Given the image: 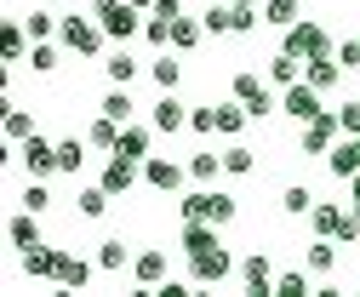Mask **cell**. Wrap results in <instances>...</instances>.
I'll return each mask as SVG.
<instances>
[{
  "label": "cell",
  "mask_w": 360,
  "mask_h": 297,
  "mask_svg": "<svg viewBox=\"0 0 360 297\" xmlns=\"http://www.w3.org/2000/svg\"><path fill=\"white\" fill-rule=\"evenodd\" d=\"M58 40L75 52V58H98L103 46H109V29L98 23V18H80V12H69L63 23H58Z\"/></svg>",
  "instance_id": "obj_1"
},
{
  "label": "cell",
  "mask_w": 360,
  "mask_h": 297,
  "mask_svg": "<svg viewBox=\"0 0 360 297\" xmlns=\"http://www.w3.org/2000/svg\"><path fill=\"white\" fill-rule=\"evenodd\" d=\"M343 138V120H338V109H321L314 120H303L297 126V149L303 154H332V143Z\"/></svg>",
  "instance_id": "obj_2"
},
{
  "label": "cell",
  "mask_w": 360,
  "mask_h": 297,
  "mask_svg": "<svg viewBox=\"0 0 360 297\" xmlns=\"http://www.w3.org/2000/svg\"><path fill=\"white\" fill-rule=\"evenodd\" d=\"M281 46H286L292 58H303V63H309V58H326V52H338V46H332V34H326L321 23H309V18H297V23L286 29V40H281Z\"/></svg>",
  "instance_id": "obj_3"
},
{
  "label": "cell",
  "mask_w": 360,
  "mask_h": 297,
  "mask_svg": "<svg viewBox=\"0 0 360 297\" xmlns=\"http://www.w3.org/2000/svg\"><path fill=\"white\" fill-rule=\"evenodd\" d=\"M229 275H240V263L229 258V246H212V251H195L189 258V280L195 286H223Z\"/></svg>",
  "instance_id": "obj_4"
},
{
  "label": "cell",
  "mask_w": 360,
  "mask_h": 297,
  "mask_svg": "<svg viewBox=\"0 0 360 297\" xmlns=\"http://www.w3.org/2000/svg\"><path fill=\"white\" fill-rule=\"evenodd\" d=\"M184 183H189V166H177L172 154H149V160H143V189H155V194H184Z\"/></svg>",
  "instance_id": "obj_5"
},
{
  "label": "cell",
  "mask_w": 360,
  "mask_h": 297,
  "mask_svg": "<svg viewBox=\"0 0 360 297\" xmlns=\"http://www.w3.org/2000/svg\"><path fill=\"white\" fill-rule=\"evenodd\" d=\"M321 109H326V92H321V86H309V80H297V86H286V92H281V114H286V120H297V126H303V120H314Z\"/></svg>",
  "instance_id": "obj_6"
},
{
  "label": "cell",
  "mask_w": 360,
  "mask_h": 297,
  "mask_svg": "<svg viewBox=\"0 0 360 297\" xmlns=\"http://www.w3.org/2000/svg\"><path fill=\"white\" fill-rule=\"evenodd\" d=\"M18 160H23V172H29V178H58V143H52V138H40V132L18 143Z\"/></svg>",
  "instance_id": "obj_7"
},
{
  "label": "cell",
  "mask_w": 360,
  "mask_h": 297,
  "mask_svg": "<svg viewBox=\"0 0 360 297\" xmlns=\"http://www.w3.org/2000/svg\"><path fill=\"white\" fill-rule=\"evenodd\" d=\"M131 280H138L143 291H160V286L172 280V258H166L160 246H143L138 258H131Z\"/></svg>",
  "instance_id": "obj_8"
},
{
  "label": "cell",
  "mask_w": 360,
  "mask_h": 297,
  "mask_svg": "<svg viewBox=\"0 0 360 297\" xmlns=\"http://www.w3.org/2000/svg\"><path fill=\"white\" fill-rule=\"evenodd\" d=\"M98 183H103L115 200H126L131 189L143 183V166H138V160H126V154H109V160H103V178H98Z\"/></svg>",
  "instance_id": "obj_9"
},
{
  "label": "cell",
  "mask_w": 360,
  "mask_h": 297,
  "mask_svg": "<svg viewBox=\"0 0 360 297\" xmlns=\"http://www.w3.org/2000/svg\"><path fill=\"white\" fill-rule=\"evenodd\" d=\"M155 132H160L155 120H131V126H120V149H115V154H126V160L143 166V160L155 154Z\"/></svg>",
  "instance_id": "obj_10"
},
{
  "label": "cell",
  "mask_w": 360,
  "mask_h": 297,
  "mask_svg": "<svg viewBox=\"0 0 360 297\" xmlns=\"http://www.w3.org/2000/svg\"><path fill=\"white\" fill-rule=\"evenodd\" d=\"M240 286L257 291V297L275 291V263H269V251H246V258H240Z\"/></svg>",
  "instance_id": "obj_11"
},
{
  "label": "cell",
  "mask_w": 360,
  "mask_h": 297,
  "mask_svg": "<svg viewBox=\"0 0 360 297\" xmlns=\"http://www.w3.org/2000/svg\"><path fill=\"white\" fill-rule=\"evenodd\" d=\"M177 246H184V258H195V251H212V246H223V240H217V223H212V218H184Z\"/></svg>",
  "instance_id": "obj_12"
},
{
  "label": "cell",
  "mask_w": 360,
  "mask_h": 297,
  "mask_svg": "<svg viewBox=\"0 0 360 297\" xmlns=\"http://www.w3.org/2000/svg\"><path fill=\"white\" fill-rule=\"evenodd\" d=\"M343 74H349V69L338 63V52H326V58H309V63H303V80H309V86H321L326 98L343 86Z\"/></svg>",
  "instance_id": "obj_13"
},
{
  "label": "cell",
  "mask_w": 360,
  "mask_h": 297,
  "mask_svg": "<svg viewBox=\"0 0 360 297\" xmlns=\"http://www.w3.org/2000/svg\"><path fill=\"white\" fill-rule=\"evenodd\" d=\"M149 120L160 126V132H189V103L177 98V92H160L155 109H149Z\"/></svg>",
  "instance_id": "obj_14"
},
{
  "label": "cell",
  "mask_w": 360,
  "mask_h": 297,
  "mask_svg": "<svg viewBox=\"0 0 360 297\" xmlns=\"http://www.w3.org/2000/svg\"><path fill=\"white\" fill-rule=\"evenodd\" d=\"M18 258H23V275H29V280H58V263H63V251L40 240V246L18 251Z\"/></svg>",
  "instance_id": "obj_15"
},
{
  "label": "cell",
  "mask_w": 360,
  "mask_h": 297,
  "mask_svg": "<svg viewBox=\"0 0 360 297\" xmlns=\"http://www.w3.org/2000/svg\"><path fill=\"white\" fill-rule=\"evenodd\" d=\"M92 275H103L98 258H75V251H63V263H58V286H63V291H86Z\"/></svg>",
  "instance_id": "obj_16"
},
{
  "label": "cell",
  "mask_w": 360,
  "mask_h": 297,
  "mask_svg": "<svg viewBox=\"0 0 360 297\" xmlns=\"http://www.w3.org/2000/svg\"><path fill=\"white\" fill-rule=\"evenodd\" d=\"M326 172H332L338 183H349V178L360 172V138H349V132H343V138L332 143V154H326Z\"/></svg>",
  "instance_id": "obj_17"
},
{
  "label": "cell",
  "mask_w": 360,
  "mask_h": 297,
  "mask_svg": "<svg viewBox=\"0 0 360 297\" xmlns=\"http://www.w3.org/2000/svg\"><path fill=\"white\" fill-rule=\"evenodd\" d=\"M303 263H309V275H321V280H332V275H338V240H326V235H314V240L303 246Z\"/></svg>",
  "instance_id": "obj_18"
},
{
  "label": "cell",
  "mask_w": 360,
  "mask_h": 297,
  "mask_svg": "<svg viewBox=\"0 0 360 297\" xmlns=\"http://www.w3.org/2000/svg\"><path fill=\"white\" fill-rule=\"evenodd\" d=\"M46 235H40V218L34 211H18V218H6V246L12 251H29V246H40Z\"/></svg>",
  "instance_id": "obj_19"
},
{
  "label": "cell",
  "mask_w": 360,
  "mask_h": 297,
  "mask_svg": "<svg viewBox=\"0 0 360 297\" xmlns=\"http://www.w3.org/2000/svg\"><path fill=\"white\" fill-rule=\"evenodd\" d=\"M0 138H6V149H18L23 138H34V114L18 109V103H6V109H0Z\"/></svg>",
  "instance_id": "obj_20"
},
{
  "label": "cell",
  "mask_w": 360,
  "mask_h": 297,
  "mask_svg": "<svg viewBox=\"0 0 360 297\" xmlns=\"http://www.w3.org/2000/svg\"><path fill=\"white\" fill-rule=\"evenodd\" d=\"M263 74H269V86H275V92H286V86H297V80H303V58H292V52L281 46L275 58H269Z\"/></svg>",
  "instance_id": "obj_21"
},
{
  "label": "cell",
  "mask_w": 360,
  "mask_h": 297,
  "mask_svg": "<svg viewBox=\"0 0 360 297\" xmlns=\"http://www.w3.org/2000/svg\"><path fill=\"white\" fill-rule=\"evenodd\" d=\"M86 143H92V154H115L120 149V120H109V114L86 120Z\"/></svg>",
  "instance_id": "obj_22"
},
{
  "label": "cell",
  "mask_w": 360,
  "mask_h": 297,
  "mask_svg": "<svg viewBox=\"0 0 360 297\" xmlns=\"http://www.w3.org/2000/svg\"><path fill=\"white\" fill-rule=\"evenodd\" d=\"M149 80H155L160 92H177V86H184V63H177V46H166V52L149 63Z\"/></svg>",
  "instance_id": "obj_23"
},
{
  "label": "cell",
  "mask_w": 360,
  "mask_h": 297,
  "mask_svg": "<svg viewBox=\"0 0 360 297\" xmlns=\"http://www.w3.org/2000/svg\"><path fill=\"white\" fill-rule=\"evenodd\" d=\"M252 172H257V149L229 138V149H223V178H252Z\"/></svg>",
  "instance_id": "obj_24"
},
{
  "label": "cell",
  "mask_w": 360,
  "mask_h": 297,
  "mask_svg": "<svg viewBox=\"0 0 360 297\" xmlns=\"http://www.w3.org/2000/svg\"><path fill=\"white\" fill-rule=\"evenodd\" d=\"M98 114H109V120L131 126V120H138V103H131V86H109V92H103V103H98Z\"/></svg>",
  "instance_id": "obj_25"
},
{
  "label": "cell",
  "mask_w": 360,
  "mask_h": 297,
  "mask_svg": "<svg viewBox=\"0 0 360 297\" xmlns=\"http://www.w3.org/2000/svg\"><path fill=\"white\" fill-rule=\"evenodd\" d=\"M103 74H109V86H131V80L143 74V63L120 46V52H109V58H103Z\"/></svg>",
  "instance_id": "obj_26"
},
{
  "label": "cell",
  "mask_w": 360,
  "mask_h": 297,
  "mask_svg": "<svg viewBox=\"0 0 360 297\" xmlns=\"http://www.w3.org/2000/svg\"><path fill=\"white\" fill-rule=\"evenodd\" d=\"M98 269H103V275H120V269H131V246H126L120 235L98 240Z\"/></svg>",
  "instance_id": "obj_27"
},
{
  "label": "cell",
  "mask_w": 360,
  "mask_h": 297,
  "mask_svg": "<svg viewBox=\"0 0 360 297\" xmlns=\"http://www.w3.org/2000/svg\"><path fill=\"white\" fill-rule=\"evenodd\" d=\"M86 149H92V143H86V132L58 143V178H80V166H86Z\"/></svg>",
  "instance_id": "obj_28"
},
{
  "label": "cell",
  "mask_w": 360,
  "mask_h": 297,
  "mask_svg": "<svg viewBox=\"0 0 360 297\" xmlns=\"http://www.w3.org/2000/svg\"><path fill=\"white\" fill-rule=\"evenodd\" d=\"M343 211H349V206H338V200H314V211H309V229H314V235H326V240H338Z\"/></svg>",
  "instance_id": "obj_29"
},
{
  "label": "cell",
  "mask_w": 360,
  "mask_h": 297,
  "mask_svg": "<svg viewBox=\"0 0 360 297\" xmlns=\"http://www.w3.org/2000/svg\"><path fill=\"white\" fill-rule=\"evenodd\" d=\"M246 120H252V109H246L240 98L217 103V138H240V132H246Z\"/></svg>",
  "instance_id": "obj_30"
},
{
  "label": "cell",
  "mask_w": 360,
  "mask_h": 297,
  "mask_svg": "<svg viewBox=\"0 0 360 297\" xmlns=\"http://www.w3.org/2000/svg\"><path fill=\"white\" fill-rule=\"evenodd\" d=\"M23 40H29V23L23 18H6V29H0V52H6V63H23L29 58Z\"/></svg>",
  "instance_id": "obj_31"
},
{
  "label": "cell",
  "mask_w": 360,
  "mask_h": 297,
  "mask_svg": "<svg viewBox=\"0 0 360 297\" xmlns=\"http://www.w3.org/2000/svg\"><path fill=\"white\" fill-rule=\"evenodd\" d=\"M177 18H184V12H177ZM177 18H172V12H149V18H143V40H149L155 52L172 46V23H177Z\"/></svg>",
  "instance_id": "obj_32"
},
{
  "label": "cell",
  "mask_w": 360,
  "mask_h": 297,
  "mask_svg": "<svg viewBox=\"0 0 360 297\" xmlns=\"http://www.w3.org/2000/svg\"><path fill=\"white\" fill-rule=\"evenodd\" d=\"M200 40H206V23H200V18H189V12H184V18L172 23V46H177V52H195Z\"/></svg>",
  "instance_id": "obj_33"
},
{
  "label": "cell",
  "mask_w": 360,
  "mask_h": 297,
  "mask_svg": "<svg viewBox=\"0 0 360 297\" xmlns=\"http://www.w3.org/2000/svg\"><path fill=\"white\" fill-rule=\"evenodd\" d=\"M109 200H115V194H109L103 183H86L75 206H80V218H92V223H98V218H109Z\"/></svg>",
  "instance_id": "obj_34"
},
{
  "label": "cell",
  "mask_w": 360,
  "mask_h": 297,
  "mask_svg": "<svg viewBox=\"0 0 360 297\" xmlns=\"http://www.w3.org/2000/svg\"><path fill=\"white\" fill-rule=\"evenodd\" d=\"M297 18H303L297 0H263V23H269V29H281V34H286Z\"/></svg>",
  "instance_id": "obj_35"
},
{
  "label": "cell",
  "mask_w": 360,
  "mask_h": 297,
  "mask_svg": "<svg viewBox=\"0 0 360 297\" xmlns=\"http://www.w3.org/2000/svg\"><path fill=\"white\" fill-rule=\"evenodd\" d=\"M200 23H206V34H235V0H212Z\"/></svg>",
  "instance_id": "obj_36"
},
{
  "label": "cell",
  "mask_w": 360,
  "mask_h": 297,
  "mask_svg": "<svg viewBox=\"0 0 360 297\" xmlns=\"http://www.w3.org/2000/svg\"><path fill=\"white\" fill-rule=\"evenodd\" d=\"M189 178H195V183H217V178H223V154H217V149L189 154Z\"/></svg>",
  "instance_id": "obj_37"
},
{
  "label": "cell",
  "mask_w": 360,
  "mask_h": 297,
  "mask_svg": "<svg viewBox=\"0 0 360 297\" xmlns=\"http://www.w3.org/2000/svg\"><path fill=\"white\" fill-rule=\"evenodd\" d=\"M212 194L217 189H206V183L200 189H184V194H177V211H184V218H212Z\"/></svg>",
  "instance_id": "obj_38"
},
{
  "label": "cell",
  "mask_w": 360,
  "mask_h": 297,
  "mask_svg": "<svg viewBox=\"0 0 360 297\" xmlns=\"http://www.w3.org/2000/svg\"><path fill=\"white\" fill-rule=\"evenodd\" d=\"M18 206H23V211H34V218H46V206H52V189H46V178H29V189L18 194Z\"/></svg>",
  "instance_id": "obj_39"
},
{
  "label": "cell",
  "mask_w": 360,
  "mask_h": 297,
  "mask_svg": "<svg viewBox=\"0 0 360 297\" xmlns=\"http://www.w3.org/2000/svg\"><path fill=\"white\" fill-rule=\"evenodd\" d=\"M257 92H269V86H263V74H257V69H235V80H229V98L252 103Z\"/></svg>",
  "instance_id": "obj_40"
},
{
  "label": "cell",
  "mask_w": 360,
  "mask_h": 297,
  "mask_svg": "<svg viewBox=\"0 0 360 297\" xmlns=\"http://www.w3.org/2000/svg\"><path fill=\"white\" fill-rule=\"evenodd\" d=\"M23 23H29V40H52V34H58V23H63V18H58V12H52V6H40V12H29V18H23Z\"/></svg>",
  "instance_id": "obj_41"
},
{
  "label": "cell",
  "mask_w": 360,
  "mask_h": 297,
  "mask_svg": "<svg viewBox=\"0 0 360 297\" xmlns=\"http://www.w3.org/2000/svg\"><path fill=\"white\" fill-rule=\"evenodd\" d=\"M235 218H240V200H235L229 189H217V194H212V223H217V229H229Z\"/></svg>",
  "instance_id": "obj_42"
},
{
  "label": "cell",
  "mask_w": 360,
  "mask_h": 297,
  "mask_svg": "<svg viewBox=\"0 0 360 297\" xmlns=\"http://www.w3.org/2000/svg\"><path fill=\"white\" fill-rule=\"evenodd\" d=\"M281 211H286V218H309V211H314V194H309L303 183H292V189L281 194Z\"/></svg>",
  "instance_id": "obj_43"
},
{
  "label": "cell",
  "mask_w": 360,
  "mask_h": 297,
  "mask_svg": "<svg viewBox=\"0 0 360 297\" xmlns=\"http://www.w3.org/2000/svg\"><path fill=\"white\" fill-rule=\"evenodd\" d=\"M34 74H52L58 69V46H52V40H34V46H29V58H23Z\"/></svg>",
  "instance_id": "obj_44"
},
{
  "label": "cell",
  "mask_w": 360,
  "mask_h": 297,
  "mask_svg": "<svg viewBox=\"0 0 360 297\" xmlns=\"http://www.w3.org/2000/svg\"><path fill=\"white\" fill-rule=\"evenodd\" d=\"M275 297H309V269H286V275H275Z\"/></svg>",
  "instance_id": "obj_45"
},
{
  "label": "cell",
  "mask_w": 360,
  "mask_h": 297,
  "mask_svg": "<svg viewBox=\"0 0 360 297\" xmlns=\"http://www.w3.org/2000/svg\"><path fill=\"white\" fill-rule=\"evenodd\" d=\"M189 132H195V138H212V132H217V109H206V103L189 109Z\"/></svg>",
  "instance_id": "obj_46"
},
{
  "label": "cell",
  "mask_w": 360,
  "mask_h": 297,
  "mask_svg": "<svg viewBox=\"0 0 360 297\" xmlns=\"http://www.w3.org/2000/svg\"><path fill=\"white\" fill-rule=\"evenodd\" d=\"M338 120H343V132H349V138H360V98L338 103Z\"/></svg>",
  "instance_id": "obj_47"
},
{
  "label": "cell",
  "mask_w": 360,
  "mask_h": 297,
  "mask_svg": "<svg viewBox=\"0 0 360 297\" xmlns=\"http://www.w3.org/2000/svg\"><path fill=\"white\" fill-rule=\"evenodd\" d=\"M338 63H343V69H349V74H354V69H360V40H343V46H338Z\"/></svg>",
  "instance_id": "obj_48"
},
{
  "label": "cell",
  "mask_w": 360,
  "mask_h": 297,
  "mask_svg": "<svg viewBox=\"0 0 360 297\" xmlns=\"http://www.w3.org/2000/svg\"><path fill=\"white\" fill-rule=\"evenodd\" d=\"M349 200H354V211H360V172L349 178Z\"/></svg>",
  "instance_id": "obj_49"
},
{
  "label": "cell",
  "mask_w": 360,
  "mask_h": 297,
  "mask_svg": "<svg viewBox=\"0 0 360 297\" xmlns=\"http://www.w3.org/2000/svg\"><path fill=\"white\" fill-rule=\"evenodd\" d=\"M131 6H138V12H155V0H131Z\"/></svg>",
  "instance_id": "obj_50"
},
{
  "label": "cell",
  "mask_w": 360,
  "mask_h": 297,
  "mask_svg": "<svg viewBox=\"0 0 360 297\" xmlns=\"http://www.w3.org/2000/svg\"><path fill=\"white\" fill-rule=\"evenodd\" d=\"M235 6H263V0H235Z\"/></svg>",
  "instance_id": "obj_51"
},
{
  "label": "cell",
  "mask_w": 360,
  "mask_h": 297,
  "mask_svg": "<svg viewBox=\"0 0 360 297\" xmlns=\"http://www.w3.org/2000/svg\"><path fill=\"white\" fill-rule=\"evenodd\" d=\"M40 6H58V0H40Z\"/></svg>",
  "instance_id": "obj_52"
},
{
  "label": "cell",
  "mask_w": 360,
  "mask_h": 297,
  "mask_svg": "<svg viewBox=\"0 0 360 297\" xmlns=\"http://www.w3.org/2000/svg\"><path fill=\"white\" fill-rule=\"evenodd\" d=\"M354 291H360V286H354Z\"/></svg>",
  "instance_id": "obj_53"
}]
</instances>
